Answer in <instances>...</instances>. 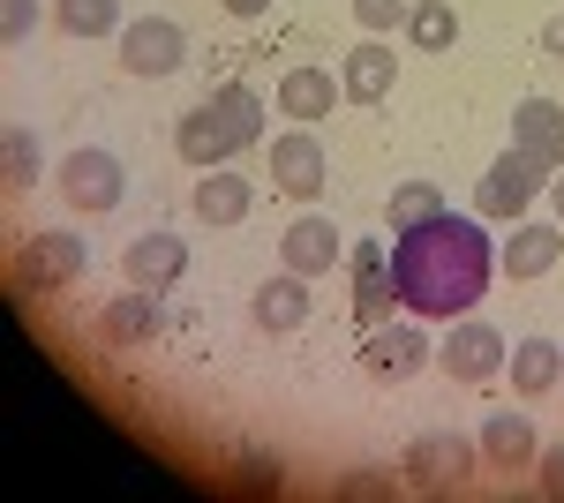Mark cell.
<instances>
[{"label":"cell","instance_id":"1","mask_svg":"<svg viewBox=\"0 0 564 503\" xmlns=\"http://www.w3.org/2000/svg\"><path fill=\"white\" fill-rule=\"evenodd\" d=\"M391 278H399V300H406L422 324H459V316H475V300L489 294V278H497L489 226L467 218V210H436L422 226H406L399 249H391Z\"/></svg>","mask_w":564,"mask_h":503},{"label":"cell","instance_id":"2","mask_svg":"<svg viewBox=\"0 0 564 503\" xmlns=\"http://www.w3.org/2000/svg\"><path fill=\"white\" fill-rule=\"evenodd\" d=\"M399 473H406V489L444 496V489H459L467 473H481V444L452 436V428H430V436H414V444L399 451Z\"/></svg>","mask_w":564,"mask_h":503},{"label":"cell","instance_id":"3","mask_svg":"<svg viewBox=\"0 0 564 503\" xmlns=\"http://www.w3.org/2000/svg\"><path fill=\"white\" fill-rule=\"evenodd\" d=\"M181 61H188V31H181L174 15H135V23H121V68L129 76L166 84V76H181Z\"/></svg>","mask_w":564,"mask_h":503},{"label":"cell","instance_id":"4","mask_svg":"<svg viewBox=\"0 0 564 503\" xmlns=\"http://www.w3.org/2000/svg\"><path fill=\"white\" fill-rule=\"evenodd\" d=\"M121 188H129V173H121L113 151H98V143H76V151L61 158V196H68V210H84V218L113 210Z\"/></svg>","mask_w":564,"mask_h":503},{"label":"cell","instance_id":"5","mask_svg":"<svg viewBox=\"0 0 564 503\" xmlns=\"http://www.w3.org/2000/svg\"><path fill=\"white\" fill-rule=\"evenodd\" d=\"M84 233H31L23 241V255H15V286L23 294H61V286H76L84 278Z\"/></svg>","mask_w":564,"mask_h":503},{"label":"cell","instance_id":"6","mask_svg":"<svg viewBox=\"0 0 564 503\" xmlns=\"http://www.w3.org/2000/svg\"><path fill=\"white\" fill-rule=\"evenodd\" d=\"M542 188H550V166H542V158H527L520 143H512V151H505L497 166L481 173V188H475V218H520V210L534 204Z\"/></svg>","mask_w":564,"mask_h":503},{"label":"cell","instance_id":"7","mask_svg":"<svg viewBox=\"0 0 564 503\" xmlns=\"http://www.w3.org/2000/svg\"><path fill=\"white\" fill-rule=\"evenodd\" d=\"M444 376L452 383H489L505 376V361H512V346H505V331L497 324H481V316H459L452 331H444Z\"/></svg>","mask_w":564,"mask_h":503},{"label":"cell","instance_id":"8","mask_svg":"<svg viewBox=\"0 0 564 503\" xmlns=\"http://www.w3.org/2000/svg\"><path fill=\"white\" fill-rule=\"evenodd\" d=\"M263 166H271V181L286 188V196H324V181H332V158H324V143L308 135L302 121L286 128V135H271V151H263Z\"/></svg>","mask_w":564,"mask_h":503},{"label":"cell","instance_id":"9","mask_svg":"<svg viewBox=\"0 0 564 503\" xmlns=\"http://www.w3.org/2000/svg\"><path fill=\"white\" fill-rule=\"evenodd\" d=\"M98 346L106 353H143L151 338H159V294H143V286H129V294H113L106 308H98Z\"/></svg>","mask_w":564,"mask_h":503},{"label":"cell","instance_id":"10","mask_svg":"<svg viewBox=\"0 0 564 503\" xmlns=\"http://www.w3.org/2000/svg\"><path fill=\"white\" fill-rule=\"evenodd\" d=\"M430 353H436V346L422 338V324H391V331L361 338V369H369V383H406Z\"/></svg>","mask_w":564,"mask_h":503},{"label":"cell","instance_id":"11","mask_svg":"<svg viewBox=\"0 0 564 503\" xmlns=\"http://www.w3.org/2000/svg\"><path fill=\"white\" fill-rule=\"evenodd\" d=\"M181 271H188V241H181V233H143V241H129V255H121V278L143 286V294H174Z\"/></svg>","mask_w":564,"mask_h":503},{"label":"cell","instance_id":"12","mask_svg":"<svg viewBox=\"0 0 564 503\" xmlns=\"http://www.w3.org/2000/svg\"><path fill=\"white\" fill-rule=\"evenodd\" d=\"M339 263V226L332 218H294L279 233V271H302V278H324Z\"/></svg>","mask_w":564,"mask_h":503},{"label":"cell","instance_id":"13","mask_svg":"<svg viewBox=\"0 0 564 503\" xmlns=\"http://www.w3.org/2000/svg\"><path fill=\"white\" fill-rule=\"evenodd\" d=\"M512 143H520L527 158H542V166L557 173L564 166V106H557V98H520V113H512Z\"/></svg>","mask_w":564,"mask_h":503},{"label":"cell","instance_id":"14","mask_svg":"<svg viewBox=\"0 0 564 503\" xmlns=\"http://www.w3.org/2000/svg\"><path fill=\"white\" fill-rule=\"evenodd\" d=\"M391 300H399V278L384 271V241H361L354 249V316H361V331L384 324Z\"/></svg>","mask_w":564,"mask_h":503},{"label":"cell","instance_id":"15","mask_svg":"<svg viewBox=\"0 0 564 503\" xmlns=\"http://www.w3.org/2000/svg\"><path fill=\"white\" fill-rule=\"evenodd\" d=\"M339 98H347V84H339V76H324V68H286V76H279V113H286V121H302V128H316Z\"/></svg>","mask_w":564,"mask_h":503},{"label":"cell","instance_id":"16","mask_svg":"<svg viewBox=\"0 0 564 503\" xmlns=\"http://www.w3.org/2000/svg\"><path fill=\"white\" fill-rule=\"evenodd\" d=\"M249 324H257V331H302V324H308V278H302V271L263 278L257 300H249Z\"/></svg>","mask_w":564,"mask_h":503},{"label":"cell","instance_id":"17","mask_svg":"<svg viewBox=\"0 0 564 503\" xmlns=\"http://www.w3.org/2000/svg\"><path fill=\"white\" fill-rule=\"evenodd\" d=\"M174 151H181V166H196V173H212L218 158H234V135H226V121L212 113V98L174 121Z\"/></svg>","mask_w":564,"mask_h":503},{"label":"cell","instance_id":"18","mask_svg":"<svg viewBox=\"0 0 564 503\" xmlns=\"http://www.w3.org/2000/svg\"><path fill=\"white\" fill-rule=\"evenodd\" d=\"M505 376H512L520 398H550V391L564 383V346L557 338H520L512 361H505Z\"/></svg>","mask_w":564,"mask_h":503},{"label":"cell","instance_id":"19","mask_svg":"<svg viewBox=\"0 0 564 503\" xmlns=\"http://www.w3.org/2000/svg\"><path fill=\"white\" fill-rule=\"evenodd\" d=\"M339 84H347L354 106H384V90L399 84V53H391L384 39H361L347 53V76H339Z\"/></svg>","mask_w":564,"mask_h":503},{"label":"cell","instance_id":"20","mask_svg":"<svg viewBox=\"0 0 564 503\" xmlns=\"http://www.w3.org/2000/svg\"><path fill=\"white\" fill-rule=\"evenodd\" d=\"M564 263V226H512L505 233V278H542Z\"/></svg>","mask_w":564,"mask_h":503},{"label":"cell","instance_id":"21","mask_svg":"<svg viewBox=\"0 0 564 503\" xmlns=\"http://www.w3.org/2000/svg\"><path fill=\"white\" fill-rule=\"evenodd\" d=\"M481 466H497V473H520V466H534V428H527V414H489L481 420Z\"/></svg>","mask_w":564,"mask_h":503},{"label":"cell","instance_id":"22","mask_svg":"<svg viewBox=\"0 0 564 503\" xmlns=\"http://www.w3.org/2000/svg\"><path fill=\"white\" fill-rule=\"evenodd\" d=\"M249 204H257V188H249L241 173H204V181H196V218H204V226H241Z\"/></svg>","mask_w":564,"mask_h":503},{"label":"cell","instance_id":"23","mask_svg":"<svg viewBox=\"0 0 564 503\" xmlns=\"http://www.w3.org/2000/svg\"><path fill=\"white\" fill-rule=\"evenodd\" d=\"M212 113L226 121V135H234V151H249V143H263V98L249 84H218L212 90Z\"/></svg>","mask_w":564,"mask_h":503},{"label":"cell","instance_id":"24","mask_svg":"<svg viewBox=\"0 0 564 503\" xmlns=\"http://www.w3.org/2000/svg\"><path fill=\"white\" fill-rule=\"evenodd\" d=\"M406 39L422 53H452L459 45V8L452 0H406Z\"/></svg>","mask_w":564,"mask_h":503},{"label":"cell","instance_id":"25","mask_svg":"<svg viewBox=\"0 0 564 503\" xmlns=\"http://www.w3.org/2000/svg\"><path fill=\"white\" fill-rule=\"evenodd\" d=\"M53 23L68 39H121V0H53Z\"/></svg>","mask_w":564,"mask_h":503},{"label":"cell","instance_id":"26","mask_svg":"<svg viewBox=\"0 0 564 503\" xmlns=\"http://www.w3.org/2000/svg\"><path fill=\"white\" fill-rule=\"evenodd\" d=\"M436 210H444V196H436L430 181H406V188H391L384 218H391V233H406V226H422V218H436Z\"/></svg>","mask_w":564,"mask_h":503},{"label":"cell","instance_id":"27","mask_svg":"<svg viewBox=\"0 0 564 503\" xmlns=\"http://www.w3.org/2000/svg\"><path fill=\"white\" fill-rule=\"evenodd\" d=\"M39 166H45L39 135H31V128H8V143H0V173H8V188H31Z\"/></svg>","mask_w":564,"mask_h":503},{"label":"cell","instance_id":"28","mask_svg":"<svg viewBox=\"0 0 564 503\" xmlns=\"http://www.w3.org/2000/svg\"><path fill=\"white\" fill-rule=\"evenodd\" d=\"M399 481H391L384 466H354V473H339L332 481V496H347V503H377V496H391Z\"/></svg>","mask_w":564,"mask_h":503},{"label":"cell","instance_id":"29","mask_svg":"<svg viewBox=\"0 0 564 503\" xmlns=\"http://www.w3.org/2000/svg\"><path fill=\"white\" fill-rule=\"evenodd\" d=\"M234 473H241V481H249V489H263V496H271V489H279V481H286V473H279V459H271V451H241V459H234Z\"/></svg>","mask_w":564,"mask_h":503},{"label":"cell","instance_id":"30","mask_svg":"<svg viewBox=\"0 0 564 503\" xmlns=\"http://www.w3.org/2000/svg\"><path fill=\"white\" fill-rule=\"evenodd\" d=\"M354 15H361L369 39H384L391 23H406V0H354Z\"/></svg>","mask_w":564,"mask_h":503},{"label":"cell","instance_id":"31","mask_svg":"<svg viewBox=\"0 0 564 503\" xmlns=\"http://www.w3.org/2000/svg\"><path fill=\"white\" fill-rule=\"evenodd\" d=\"M31 23H39V0H0V39L8 45L31 39Z\"/></svg>","mask_w":564,"mask_h":503},{"label":"cell","instance_id":"32","mask_svg":"<svg viewBox=\"0 0 564 503\" xmlns=\"http://www.w3.org/2000/svg\"><path fill=\"white\" fill-rule=\"evenodd\" d=\"M534 481H542V496H564V444L534 451Z\"/></svg>","mask_w":564,"mask_h":503},{"label":"cell","instance_id":"33","mask_svg":"<svg viewBox=\"0 0 564 503\" xmlns=\"http://www.w3.org/2000/svg\"><path fill=\"white\" fill-rule=\"evenodd\" d=\"M542 53H550V61H564V15H550V23H542Z\"/></svg>","mask_w":564,"mask_h":503},{"label":"cell","instance_id":"34","mask_svg":"<svg viewBox=\"0 0 564 503\" xmlns=\"http://www.w3.org/2000/svg\"><path fill=\"white\" fill-rule=\"evenodd\" d=\"M218 8H226V15H263L271 0H218Z\"/></svg>","mask_w":564,"mask_h":503},{"label":"cell","instance_id":"35","mask_svg":"<svg viewBox=\"0 0 564 503\" xmlns=\"http://www.w3.org/2000/svg\"><path fill=\"white\" fill-rule=\"evenodd\" d=\"M550 204H557V226H564V166L550 173Z\"/></svg>","mask_w":564,"mask_h":503}]
</instances>
